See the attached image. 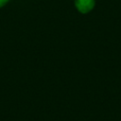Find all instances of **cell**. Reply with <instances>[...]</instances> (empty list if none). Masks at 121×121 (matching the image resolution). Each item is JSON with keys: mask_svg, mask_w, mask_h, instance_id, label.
I'll list each match as a JSON object with an SVG mask.
<instances>
[{"mask_svg": "<svg viewBox=\"0 0 121 121\" xmlns=\"http://www.w3.org/2000/svg\"><path fill=\"white\" fill-rule=\"evenodd\" d=\"M95 5V0H75L77 9L81 13L90 12Z\"/></svg>", "mask_w": 121, "mask_h": 121, "instance_id": "1", "label": "cell"}, {"mask_svg": "<svg viewBox=\"0 0 121 121\" xmlns=\"http://www.w3.org/2000/svg\"><path fill=\"white\" fill-rule=\"evenodd\" d=\"M9 1V0H0V8L3 7V6H5Z\"/></svg>", "mask_w": 121, "mask_h": 121, "instance_id": "2", "label": "cell"}]
</instances>
